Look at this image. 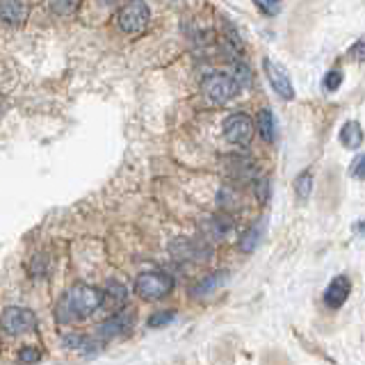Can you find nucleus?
Masks as SVG:
<instances>
[{"instance_id": "nucleus-1", "label": "nucleus", "mask_w": 365, "mask_h": 365, "mask_svg": "<svg viewBox=\"0 0 365 365\" xmlns=\"http://www.w3.org/2000/svg\"><path fill=\"white\" fill-rule=\"evenodd\" d=\"M101 306H103V292L94 288V285L78 283L60 299V304L55 308V315L60 322L68 324L76 322V319H85Z\"/></svg>"}, {"instance_id": "nucleus-2", "label": "nucleus", "mask_w": 365, "mask_h": 365, "mask_svg": "<svg viewBox=\"0 0 365 365\" xmlns=\"http://www.w3.org/2000/svg\"><path fill=\"white\" fill-rule=\"evenodd\" d=\"M174 290V279L165 272H146L135 281V294L142 299H163Z\"/></svg>"}, {"instance_id": "nucleus-3", "label": "nucleus", "mask_w": 365, "mask_h": 365, "mask_svg": "<svg viewBox=\"0 0 365 365\" xmlns=\"http://www.w3.org/2000/svg\"><path fill=\"white\" fill-rule=\"evenodd\" d=\"M148 19H151V11L144 0H128L121 9H119V28L125 34H142L148 26Z\"/></svg>"}, {"instance_id": "nucleus-4", "label": "nucleus", "mask_w": 365, "mask_h": 365, "mask_svg": "<svg viewBox=\"0 0 365 365\" xmlns=\"http://www.w3.org/2000/svg\"><path fill=\"white\" fill-rule=\"evenodd\" d=\"M0 327H3V331L9 336H21L37 327V317H34L30 308L7 306L5 311L0 313Z\"/></svg>"}, {"instance_id": "nucleus-5", "label": "nucleus", "mask_w": 365, "mask_h": 365, "mask_svg": "<svg viewBox=\"0 0 365 365\" xmlns=\"http://www.w3.org/2000/svg\"><path fill=\"white\" fill-rule=\"evenodd\" d=\"M201 87H203V94L208 96L212 103H220V106L228 103L240 91L237 85H235V80L231 76H226V73H210L208 78L203 80Z\"/></svg>"}, {"instance_id": "nucleus-6", "label": "nucleus", "mask_w": 365, "mask_h": 365, "mask_svg": "<svg viewBox=\"0 0 365 365\" xmlns=\"http://www.w3.org/2000/svg\"><path fill=\"white\" fill-rule=\"evenodd\" d=\"M224 137L231 144H249L251 137H254V121H251L247 114H231L224 121Z\"/></svg>"}, {"instance_id": "nucleus-7", "label": "nucleus", "mask_w": 365, "mask_h": 365, "mask_svg": "<svg viewBox=\"0 0 365 365\" xmlns=\"http://www.w3.org/2000/svg\"><path fill=\"white\" fill-rule=\"evenodd\" d=\"M262 68H265V76L269 80L272 89L277 91L283 101H292L294 98V87L290 83V76L285 73V68L281 64H277L274 60H265V62H262Z\"/></svg>"}, {"instance_id": "nucleus-8", "label": "nucleus", "mask_w": 365, "mask_h": 365, "mask_svg": "<svg viewBox=\"0 0 365 365\" xmlns=\"http://www.w3.org/2000/svg\"><path fill=\"white\" fill-rule=\"evenodd\" d=\"M135 327V313L133 311H121L117 315L108 317L106 322L98 327V336L103 340H110V338H119V336H125L130 334Z\"/></svg>"}, {"instance_id": "nucleus-9", "label": "nucleus", "mask_w": 365, "mask_h": 365, "mask_svg": "<svg viewBox=\"0 0 365 365\" xmlns=\"http://www.w3.org/2000/svg\"><path fill=\"white\" fill-rule=\"evenodd\" d=\"M169 251H171V256L178 260H194V262L210 256V249H205L201 242H192V240H185V237L174 240Z\"/></svg>"}, {"instance_id": "nucleus-10", "label": "nucleus", "mask_w": 365, "mask_h": 365, "mask_svg": "<svg viewBox=\"0 0 365 365\" xmlns=\"http://www.w3.org/2000/svg\"><path fill=\"white\" fill-rule=\"evenodd\" d=\"M349 292H351V281L345 277V274H340V277H336L334 281H331L329 288L324 290V304L331 308H340L347 302Z\"/></svg>"}, {"instance_id": "nucleus-11", "label": "nucleus", "mask_w": 365, "mask_h": 365, "mask_svg": "<svg viewBox=\"0 0 365 365\" xmlns=\"http://www.w3.org/2000/svg\"><path fill=\"white\" fill-rule=\"evenodd\" d=\"M103 304L108 306V311L117 313L121 308H125L128 304V290H125V285L119 283V281H108L106 285V292H103Z\"/></svg>"}, {"instance_id": "nucleus-12", "label": "nucleus", "mask_w": 365, "mask_h": 365, "mask_svg": "<svg viewBox=\"0 0 365 365\" xmlns=\"http://www.w3.org/2000/svg\"><path fill=\"white\" fill-rule=\"evenodd\" d=\"M28 16V7L21 0H0V21L16 26Z\"/></svg>"}, {"instance_id": "nucleus-13", "label": "nucleus", "mask_w": 365, "mask_h": 365, "mask_svg": "<svg viewBox=\"0 0 365 365\" xmlns=\"http://www.w3.org/2000/svg\"><path fill=\"white\" fill-rule=\"evenodd\" d=\"M226 279H228V272H215V274H210V277L201 279L197 285H192L190 292H192V297H205V294L215 292L220 285H224Z\"/></svg>"}, {"instance_id": "nucleus-14", "label": "nucleus", "mask_w": 365, "mask_h": 365, "mask_svg": "<svg viewBox=\"0 0 365 365\" xmlns=\"http://www.w3.org/2000/svg\"><path fill=\"white\" fill-rule=\"evenodd\" d=\"M64 347L80 351V354H96L101 349V342H96L89 336H83V334H68L64 338Z\"/></svg>"}, {"instance_id": "nucleus-15", "label": "nucleus", "mask_w": 365, "mask_h": 365, "mask_svg": "<svg viewBox=\"0 0 365 365\" xmlns=\"http://www.w3.org/2000/svg\"><path fill=\"white\" fill-rule=\"evenodd\" d=\"M260 233H262V224H251L247 231L240 235V242H237V249L242 251V254H251L256 247H258V240H260Z\"/></svg>"}, {"instance_id": "nucleus-16", "label": "nucleus", "mask_w": 365, "mask_h": 365, "mask_svg": "<svg viewBox=\"0 0 365 365\" xmlns=\"http://www.w3.org/2000/svg\"><path fill=\"white\" fill-rule=\"evenodd\" d=\"M340 142H342V146H347V148H359L363 144L361 123H356V121L345 123V128H342V133H340Z\"/></svg>"}, {"instance_id": "nucleus-17", "label": "nucleus", "mask_w": 365, "mask_h": 365, "mask_svg": "<svg viewBox=\"0 0 365 365\" xmlns=\"http://www.w3.org/2000/svg\"><path fill=\"white\" fill-rule=\"evenodd\" d=\"M313 171L311 169H304L299 176L294 178V194H297V199L299 201H308V197L313 194Z\"/></svg>"}, {"instance_id": "nucleus-18", "label": "nucleus", "mask_w": 365, "mask_h": 365, "mask_svg": "<svg viewBox=\"0 0 365 365\" xmlns=\"http://www.w3.org/2000/svg\"><path fill=\"white\" fill-rule=\"evenodd\" d=\"M258 133L265 142H274V137H277V123H274V117L269 110L258 112Z\"/></svg>"}, {"instance_id": "nucleus-19", "label": "nucleus", "mask_w": 365, "mask_h": 365, "mask_svg": "<svg viewBox=\"0 0 365 365\" xmlns=\"http://www.w3.org/2000/svg\"><path fill=\"white\" fill-rule=\"evenodd\" d=\"M256 7L267 16H277L281 11V0H254Z\"/></svg>"}, {"instance_id": "nucleus-20", "label": "nucleus", "mask_w": 365, "mask_h": 365, "mask_svg": "<svg viewBox=\"0 0 365 365\" xmlns=\"http://www.w3.org/2000/svg\"><path fill=\"white\" fill-rule=\"evenodd\" d=\"M174 317H176V313H174V311L155 313L153 317H148V327H153V329H158V327H167L169 322H174Z\"/></svg>"}, {"instance_id": "nucleus-21", "label": "nucleus", "mask_w": 365, "mask_h": 365, "mask_svg": "<svg viewBox=\"0 0 365 365\" xmlns=\"http://www.w3.org/2000/svg\"><path fill=\"white\" fill-rule=\"evenodd\" d=\"M76 5H78V0H51V9L55 14H71Z\"/></svg>"}, {"instance_id": "nucleus-22", "label": "nucleus", "mask_w": 365, "mask_h": 365, "mask_svg": "<svg viewBox=\"0 0 365 365\" xmlns=\"http://www.w3.org/2000/svg\"><path fill=\"white\" fill-rule=\"evenodd\" d=\"M217 201H220L222 205H226V208H233V205L237 203V194L231 187H222V192L217 194Z\"/></svg>"}, {"instance_id": "nucleus-23", "label": "nucleus", "mask_w": 365, "mask_h": 365, "mask_svg": "<svg viewBox=\"0 0 365 365\" xmlns=\"http://www.w3.org/2000/svg\"><path fill=\"white\" fill-rule=\"evenodd\" d=\"M342 85V73L340 71H329L324 78V89L327 91H336Z\"/></svg>"}, {"instance_id": "nucleus-24", "label": "nucleus", "mask_w": 365, "mask_h": 365, "mask_svg": "<svg viewBox=\"0 0 365 365\" xmlns=\"http://www.w3.org/2000/svg\"><path fill=\"white\" fill-rule=\"evenodd\" d=\"M256 194H258V199L262 203H267V199H269V178L256 180Z\"/></svg>"}, {"instance_id": "nucleus-25", "label": "nucleus", "mask_w": 365, "mask_h": 365, "mask_svg": "<svg viewBox=\"0 0 365 365\" xmlns=\"http://www.w3.org/2000/svg\"><path fill=\"white\" fill-rule=\"evenodd\" d=\"M19 359H21V363H34V361H39V351L32 347H26V349H21Z\"/></svg>"}, {"instance_id": "nucleus-26", "label": "nucleus", "mask_w": 365, "mask_h": 365, "mask_svg": "<svg viewBox=\"0 0 365 365\" xmlns=\"http://www.w3.org/2000/svg\"><path fill=\"white\" fill-rule=\"evenodd\" d=\"M351 176L354 178H363V155H359L356 160H354V165H351Z\"/></svg>"}, {"instance_id": "nucleus-27", "label": "nucleus", "mask_w": 365, "mask_h": 365, "mask_svg": "<svg viewBox=\"0 0 365 365\" xmlns=\"http://www.w3.org/2000/svg\"><path fill=\"white\" fill-rule=\"evenodd\" d=\"M351 55H354V57H356V60H359V62L363 60V41H359L356 46H354V48H351Z\"/></svg>"}]
</instances>
